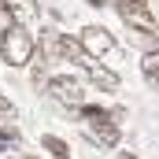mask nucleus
Listing matches in <instances>:
<instances>
[{
  "label": "nucleus",
  "instance_id": "1",
  "mask_svg": "<svg viewBox=\"0 0 159 159\" xmlns=\"http://www.w3.org/2000/svg\"><path fill=\"white\" fill-rule=\"evenodd\" d=\"M119 115H122V111L85 107V119H89L85 137H93V141H96V144H104V148H115V144H119Z\"/></svg>",
  "mask_w": 159,
  "mask_h": 159
},
{
  "label": "nucleus",
  "instance_id": "2",
  "mask_svg": "<svg viewBox=\"0 0 159 159\" xmlns=\"http://www.w3.org/2000/svg\"><path fill=\"white\" fill-rule=\"evenodd\" d=\"M34 41H30V34L22 30V26H11L4 37H0V52H4V59L11 63V67H26L30 59H34Z\"/></svg>",
  "mask_w": 159,
  "mask_h": 159
},
{
  "label": "nucleus",
  "instance_id": "3",
  "mask_svg": "<svg viewBox=\"0 0 159 159\" xmlns=\"http://www.w3.org/2000/svg\"><path fill=\"white\" fill-rule=\"evenodd\" d=\"M41 52H44L48 59H70V63H81V59H85V52H81L78 37H70V34H59V30H48V34H41Z\"/></svg>",
  "mask_w": 159,
  "mask_h": 159
},
{
  "label": "nucleus",
  "instance_id": "4",
  "mask_svg": "<svg viewBox=\"0 0 159 159\" xmlns=\"http://www.w3.org/2000/svg\"><path fill=\"white\" fill-rule=\"evenodd\" d=\"M115 7H119L122 22L133 26V34H152L156 30V15L148 11L144 0H115Z\"/></svg>",
  "mask_w": 159,
  "mask_h": 159
},
{
  "label": "nucleus",
  "instance_id": "5",
  "mask_svg": "<svg viewBox=\"0 0 159 159\" xmlns=\"http://www.w3.org/2000/svg\"><path fill=\"white\" fill-rule=\"evenodd\" d=\"M78 44H81V52H85L89 59H96V56H107V52L115 48V37H111L104 26H85Z\"/></svg>",
  "mask_w": 159,
  "mask_h": 159
},
{
  "label": "nucleus",
  "instance_id": "6",
  "mask_svg": "<svg viewBox=\"0 0 159 159\" xmlns=\"http://www.w3.org/2000/svg\"><path fill=\"white\" fill-rule=\"evenodd\" d=\"M48 96H56V100L67 104V107H85V89H81V81H74V78H52L48 81Z\"/></svg>",
  "mask_w": 159,
  "mask_h": 159
},
{
  "label": "nucleus",
  "instance_id": "7",
  "mask_svg": "<svg viewBox=\"0 0 159 159\" xmlns=\"http://www.w3.org/2000/svg\"><path fill=\"white\" fill-rule=\"evenodd\" d=\"M78 67H85V78L93 81L96 89H104V93H115V89H119V78H115V74H111L104 63H96V59H89V56H85Z\"/></svg>",
  "mask_w": 159,
  "mask_h": 159
},
{
  "label": "nucleus",
  "instance_id": "8",
  "mask_svg": "<svg viewBox=\"0 0 159 159\" xmlns=\"http://www.w3.org/2000/svg\"><path fill=\"white\" fill-rule=\"evenodd\" d=\"M4 7H7L11 15H19V19H26V15L34 19V15H37V0H4Z\"/></svg>",
  "mask_w": 159,
  "mask_h": 159
},
{
  "label": "nucleus",
  "instance_id": "9",
  "mask_svg": "<svg viewBox=\"0 0 159 159\" xmlns=\"http://www.w3.org/2000/svg\"><path fill=\"white\" fill-rule=\"evenodd\" d=\"M41 144H44L56 159H70V144H67V141H59V137H52V133H44V137H41Z\"/></svg>",
  "mask_w": 159,
  "mask_h": 159
},
{
  "label": "nucleus",
  "instance_id": "10",
  "mask_svg": "<svg viewBox=\"0 0 159 159\" xmlns=\"http://www.w3.org/2000/svg\"><path fill=\"white\" fill-rule=\"evenodd\" d=\"M144 78H159V48L156 52H144Z\"/></svg>",
  "mask_w": 159,
  "mask_h": 159
},
{
  "label": "nucleus",
  "instance_id": "11",
  "mask_svg": "<svg viewBox=\"0 0 159 159\" xmlns=\"http://www.w3.org/2000/svg\"><path fill=\"white\" fill-rule=\"evenodd\" d=\"M11 26H15V15H11V11H7V7H0V30H4V34H7V30H11Z\"/></svg>",
  "mask_w": 159,
  "mask_h": 159
},
{
  "label": "nucleus",
  "instance_id": "12",
  "mask_svg": "<svg viewBox=\"0 0 159 159\" xmlns=\"http://www.w3.org/2000/svg\"><path fill=\"white\" fill-rule=\"evenodd\" d=\"M15 141H19V133H15V129H4V133H0V148H11Z\"/></svg>",
  "mask_w": 159,
  "mask_h": 159
},
{
  "label": "nucleus",
  "instance_id": "13",
  "mask_svg": "<svg viewBox=\"0 0 159 159\" xmlns=\"http://www.w3.org/2000/svg\"><path fill=\"white\" fill-rule=\"evenodd\" d=\"M89 4H104V0H89Z\"/></svg>",
  "mask_w": 159,
  "mask_h": 159
},
{
  "label": "nucleus",
  "instance_id": "14",
  "mask_svg": "<svg viewBox=\"0 0 159 159\" xmlns=\"http://www.w3.org/2000/svg\"><path fill=\"white\" fill-rule=\"evenodd\" d=\"M122 159H137V156H122Z\"/></svg>",
  "mask_w": 159,
  "mask_h": 159
}]
</instances>
